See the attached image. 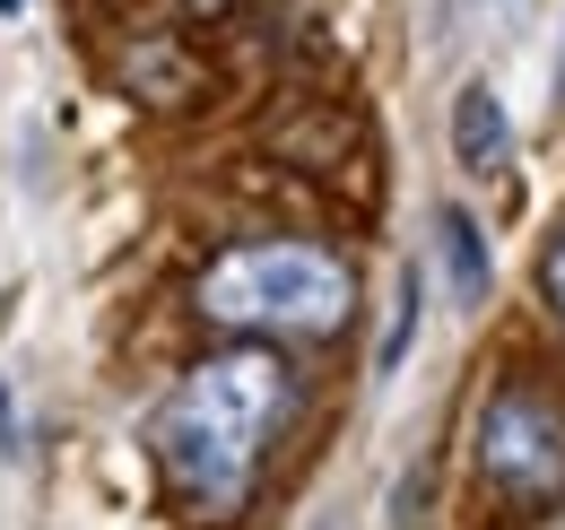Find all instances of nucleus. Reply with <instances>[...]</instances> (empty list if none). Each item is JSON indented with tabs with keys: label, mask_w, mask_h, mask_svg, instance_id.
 <instances>
[{
	"label": "nucleus",
	"mask_w": 565,
	"mask_h": 530,
	"mask_svg": "<svg viewBox=\"0 0 565 530\" xmlns=\"http://www.w3.org/2000/svg\"><path fill=\"white\" fill-rule=\"evenodd\" d=\"M287 409H296V374H287L270 348L201 357V365L166 392L157 426H148L166 487H174L201 522L244 513V496H253V478H262L270 444H279Z\"/></svg>",
	"instance_id": "f257e3e1"
},
{
	"label": "nucleus",
	"mask_w": 565,
	"mask_h": 530,
	"mask_svg": "<svg viewBox=\"0 0 565 530\" xmlns=\"http://www.w3.org/2000/svg\"><path fill=\"white\" fill-rule=\"evenodd\" d=\"M201 314L217 331H270V339H322L356 314V278L331 244L270 235V244H235L201 269Z\"/></svg>",
	"instance_id": "f03ea898"
},
{
	"label": "nucleus",
	"mask_w": 565,
	"mask_h": 530,
	"mask_svg": "<svg viewBox=\"0 0 565 530\" xmlns=\"http://www.w3.org/2000/svg\"><path fill=\"white\" fill-rule=\"evenodd\" d=\"M479 462L504 496H531V505H548L565 487V417L548 409L540 392H522V383H504L488 400V417H479Z\"/></svg>",
	"instance_id": "7ed1b4c3"
},
{
	"label": "nucleus",
	"mask_w": 565,
	"mask_h": 530,
	"mask_svg": "<svg viewBox=\"0 0 565 530\" xmlns=\"http://www.w3.org/2000/svg\"><path fill=\"white\" fill-rule=\"evenodd\" d=\"M435 269H444V296L470 314V305H488L495 296V262H488V235H479V218H461L452 200L435 209Z\"/></svg>",
	"instance_id": "20e7f679"
},
{
	"label": "nucleus",
	"mask_w": 565,
	"mask_h": 530,
	"mask_svg": "<svg viewBox=\"0 0 565 530\" xmlns=\"http://www.w3.org/2000/svg\"><path fill=\"white\" fill-rule=\"evenodd\" d=\"M504 96H495L488 78H470L461 96H452V157H461V174H495L504 166Z\"/></svg>",
	"instance_id": "39448f33"
},
{
	"label": "nucleus",
	"mask_w": 565,
	"mask_h": 530,
	"mask_svg": "<svg viewBox=\"0 0 565 530\" xmlns=\"http://www.w3.org/2000/svg\"><path fill=\"white\" fill-rule=\"evenodd\" d=\"M409 339H418V269H409V278H401V296H392V322H383L374 365H383V374H401V365H409Z\"/></svg>",
	"instance_id": "423d86ee"
},
{
	"label": "nucleus",
	"mask_w": 565,
	"mask_h": 530,
	"mask_svg": "<svg viewBox=\"0 0 565 530\" xmlns=\"http://www.w3.org/2000/svg\"><path fill=\"white\" fill-rule=\"evenodd\" d=\"M548 305L565 314V226H557V244H548Z\"/></svg>",
	"instance_id": "0eeeda50"
},
{
	"label": "nucleus",
	"mask_w": 565,
	"mask_h": 530,
	"mask_svg": "<svg viewBox=\"0 0 565 530\" xmlns=\"http://www.w3.org/2000/svg\"><path fill=\"white\" fill-rule=\"evenodd\" d=\"M18 444V426H9V383H0V453Z\"/></svg>",
	"instance_id": "6e6552de"
},
{
	"label": "nucleus",
	"mask_w": 565,
	"mask_h": 530,
	"mask_svg": "<svg viewBox=\"0 0 565 530\" xmlns=\"http://www.w3.org/2000/svg\"><path fill=\"white\" fill-rule=\"evenodd\" d=\"M183 9H192V18H226L235 0H183Z\"/></svg>",
	"instance_id": "1a4fd4ad"
},
{
	"label": "nucleus",
	"mask_w": 565,
	"mask_h": 530,
	"mask_svg": "<svg viewBox=\"0 0 565 530\" xmlns=\"http://www.w3.org/2000/svg\"><path fill=\"white\" fill-rule=\"evenodd\" d=\"M18 9H26V0H0V18H18Z\"/></svg>",
	"instance_id": "9d476101"
}]
</instances>
